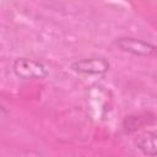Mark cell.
<instances>
[{"label":"cell","mask_w":157,"mask_h":157,"mask_svg":"<svg viewBox=\"0 0 157 157\" xmlns=\"http://www.w3.org/2000/svg\"><path fill=\"white\" fill-rule=\"evenodd\" d=\"M157 135L155 131H145L135 139V146L148 157H155L157 153Z\"/></svg>","instance_id":"cell-4"},{"label":"cell","mask_w":157,"mask_h":157,"mask_svg":"<svg viewBox=\"0 0 157 157\" xmlns=\"http://www.w3.org/2000/svg\"><path fill=\"white\" fill-rule=\"evenodd\" d=\"M115 43L123 52H126L136 56L150 58L156 55V45L139 38L121 37V38H118Z\"/></svg>","instance_id":"cell-3"},{"label":"cell","mask_w":157,"mask_h":157,"mask_svg":"<svg viewBox=\"0 0 157 157\" xmlns=\"http://www.w3.org/2000/svg\"><path fill=\"white\" fill-rule=\"evenodd\" d=\"M9 115V113H7V110L5 109V107L4 105H1L0 104V123L4 120V119H6V117Z\"/></svg>","instance_id":"cell-5"},{"label":"cell","mask_w":157,"mask_h":157,"mask_svg":"<svg viewBox=\"0 0 157 157\" xmlns=\"http://www.w3.org/2000/svg\"><path fill=\"white\" fill-rule=\"evenodd\" d=\"M110 67L109 60L104 56H90L75 60L71 64V69L82 75H103L108 72Z\"/></svg>","instance_id":"cell-2"},{"label":"cell","mask_w":157,"mask_h":157,"mask_svg":"<svg viewBox=\"0 0 157 157\" xmlns=\"http://www.w3.org/2000/svg\"><path fill=\"white\" fill-rule=\"evenodd\" d=\"M12 70L22 80H43L49 75L44 63L27 56L17 58L12 64Z\"/></svg>","instance_id":"cell-1"}]
</instances>
